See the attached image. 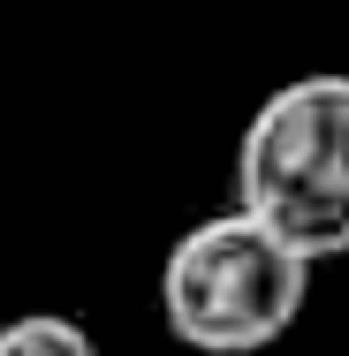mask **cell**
<instances>
[{"label":"cell","instance_id":"1","mask_svg":"<svg viewBox=\"0 0 349 356\" xmlns=\"http://www.w3.org/2000/svg\"><path fill=\"white\" fill-rule=\"evenodd\" d=\"M235 213L304 266L349 258V76H296L258 99L235 144Z\"/></svg>","mask_w":349,"mask_h":356},{"label":"cell","instance_id":"2","mask_svg":"<svg viewBox=\"0 0 349 356\" xmlns=\"http://www.w3.org/2000/svg\"><path fill=\"white\" fill-rule=\"evenodd\" d=\"M311 303V266L274 243L258 220L205 213L167 243L160 266V318L183 349L198 356H258L304 318Z\"/></svg>","mask_w":349,"mask_h":356},{"label":"cell","instance_id":"3","mask_svg":"<svg viewBox=\"0 0 349 356\" xmlns=\"http://www.w3.org/2000/svg\"><path fill=\"white\" fill-rule=\"evenodd\" d=\"M0 356H99V341L61 311H31V318L0 326Z\"/></svg>","mask_w":349,"mask_h":356}]
</instances>
